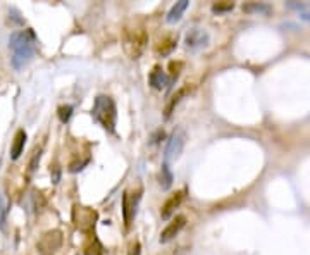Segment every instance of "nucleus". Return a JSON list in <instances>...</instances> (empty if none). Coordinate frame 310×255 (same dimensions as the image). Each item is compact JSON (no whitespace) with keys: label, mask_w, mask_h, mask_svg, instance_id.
Instances as JSON below:
<instances>
[{"label":"nucleus","mask_w":310,"mask_h":255,"mask_svg":"<svg viewBox=\"0 0 310 255\" xmlns=\"http://www.w3.org/2000/svg\"><path fill=\"white\" fill-rule=\"evenodd\" d=\"M148 81H150L152 88H155V90H164V88H166L167 84L171 83V81H169V78H167V74L162 71V67H160V66H155L154 69H152Z\"/></svg>","instance_id":"obj_11"},{"label":"nucleus","mask_w":310,"mask_h":255,"mask_svg":"<svg viewBox=\"0 0 310 255\" xmlns=\"http://www.w3.org/2000/svg\"><path fill=\"white\" fill-rule=\"evenodd\" d=\"M7 212H9L7 202L4 198L2 192H0V231H6L7 229Z\"/></svg>","instance_id":"obj_16"},{"label":"nucleus","mask_w":310,"mask_h":255,"mask_svg":"<svg viewBox=\"0 0 310 255\" xmlns=\"http://www.w3.org/2000/svg\"><path fill=\"white\" fill-rule=\"evenodd\" d=\"M138 200H140V193H135V195H131L130 192L123 193V216H124V224H126V228H130L131 219L135 217Z\"/></svg>","instance_id":"obj_7"},{"label":"nucleus","mask_w":310,"mask_h":255,"mask_svg":"<svg viewBox=\"0 0 310 255\" xmlns=\"http://www.w3.org/2000/svg\"><path fill=\"white\" fill-rule=\"evenodd\" d=\"M71 114H72V105H62V107H59V119L62 123H67L71 119Z\"/></svg>","instance_id":"obj_18"},{"label":"nucleus","mask_w":310,"mask_h":255,"mask_svg":"<svg viewBox=\"0 0 310 255\" xmlns=\"http://www.w3.org/2000/svg\"><path fill=\"white\" fill-rule=\"evenodd\" d=\"M184 141H186V136H184V131H181V129H176V131L171 135V138H169V141H167L166 155H164V162L169 164V162H172V160L178 159L181 153H183Z\"/></svg>","instance_id":"obj_4"},{"label":"nucleus","mask_w":310,"mask_h":255,"mask_svg":"<svg viewBox=\"0 0 310 255\" xmlns=\"http://www.w3.org/2000/svg\"><path fill=\"white\" fill-rule=\"evenodd\" d=\"M184 224H186V217H184V216H176L174 219H172L166 226V229L160 233V238H159L160 243H167V241H171L172 238L178 236L181 229L184 228Z\"/></svg>","instance_id":"obj_8"},{"label":"nucleus","mask_w":310,"mask_h":255,"mask_svg":"<svg viewBox=\"0 0 310 255\" xmlns=\"http://www.w3.org/2000/svg\"><path fill=\"white\" fill-rule=\"evenodd\" d=\"M176 42H178V38H174V36H167V38L160 40L159 45L155 47L157 54H162V55L169 54V52H171L172 48L176 47Z\"/></svg>","instance_id":"obj_14"},{"label":"nucleus","mask_w":310,"mask_h":255,"mask_svg":"<svg viewBox=\"0 0 310 255\" xmlns=\"http://www.w3.org/2000/svg\"><path fill=\"white\" fill-rule=\"evenodd\" d=\"M91 116H93V119L104 129H107L109 133H114L118 112H116V104L111 97H107V95L96 97L93 109H91Z\"/></svg>","instance_id":"obj_2"},{"label":"nucleus","mask_w":310,"mask_h":255,"mask_svg":"<svg viewBox=\"0 0 310 255\" xmlns=\"http://www.w3.org/2000/svg\"><path fill=\"white\" fill-rule=\"evenodd\" d=\"M183 198H184V190H181V192H176L174 195H171V198H167V202L162 205V210H160V214H162L164 219H169V217L174 214V210L181 205Z\"/></svg>","instance_id":"obj_10"},{"label":"nucleus","mask_w":310,"mask_h":255,"mask_svg":"<svg viewBox=\"0 0 310 255\" xmlns=\"http://www.w3.org/2000/svg\"><path fill=\"white\" fill-rule=\"evenodd\" d=\"M72 217H74V221H76V226H78L79 229H83V231H86V229H91L95 226L96 214L86 207H78V205H76L74 212H72Z\"/></svg>","instance_id":"obj_6"},{"label":"nucleus","mask_w":310,"mask_h":255,"mask_svg":"<svg viewBox=\"0 0 310 255\" xmlns=\"http://www.w3.org/2000/svg\"><path fill=\"white\" fill-rule=\"evenodd\" d=\"M60 245H62V233L55 229V231H48L47 234H43L42 241L38 243V248L42 255H52L55 250L60 248Z\"/></svg>","instance_id":"obj_5"},{"label":"nucleus","mask_w":310,"mask_h":255,"mask_svg":"<svg viewBox=\"0 0 310 255\" xmlns=\"http://www.w3.org/2000/svg\"><path fill=\"white\" fill-rule=\"evenodd\" d=\"M176 67H183V64L181 62H171V69H176ZM178 74H179V71H172V79H176L178 78Z\"/></svg>","instance_id":"obj_22"},{"label":"nucleus","mask_w":310,"mask_h":255,"mask_svg":"<svg viewBox=\"0 0 310 255\" xmlns=\"http://www.w3.org/2000/svg\"><path fill=\"white\" fill-rule=\"evenodd\" d=\"M24 143H26V131L24 129H18L14 136V141H12V147H11V157L14 160H18L21 157V153L24 150Z\"/></svg>","instance_id":"obj_12"},{"label":"nucleus","mask_w":310,"mask_h":255,"mask_svg":"<svg viewBox=\"0 0 310 255\" xmlns=\"http://www.w3.org/2000/svg\"><path fill=\"white\" fill-rule=\"evenodd\" d=\"M148 43V35L147 30L142 24H133V26H126L123 33V45L126 54L131 59H138L143 54L145 47Z\"/></svg>","instance_id":"obj_3"},{"label":"nucleus","mask_w":310,"mask_h":255,"mask_svg":"<svg viewBox=\"0 0 310 255\" xmlns=\"http://www.w3.org/2000/svg\"><path fill=\"white\" fill-rule=\"evenodd\" d=\"M160 185H162L164 190H167L172 185V173L169 169V164L166 162L162 164V171H160Z\"/></svg>","instance_id":"obj_17"},{"label":"nucleus","mask_w":310,"mask_h":255,"mask_svg":"<svg viewBox=\"0 0 310 255\" xmlns=\"http://www.w3.org/2000/svg\"><path fill=\"white\" fill-rule=\"evenodd\" d=\"M9 47L12 50V67L18 71L24 69L35 57V40L31 31H16L9 38Z\"/></svg>","instance_id":"obj_1"},{"label":"nucleus","mask_w":310,"mask_h":255,"mask_svg":"<svg viewBox=\"0 0 310 255\" xmlns=\"http://www.w3.org/2000/svg\"><path fill=\"white\" fill-rule=\"evenodd\" d=\"M233 7H235V4H233V2H217V4H214V6H212V11L219 14V12H228V11H231Z\"/></svg>","instance_id":"obj_19"},{"label":"nucleus","mask_w":310,"mask_h":255,"mask_svg":"<svg viewBox=\"0 0 310 255\" xmlns=\"http://www.w3.org/2000/svg\"><path fill=\"white\" fill-rule=\"evenodd\" d=\"M209 40H211V36H209L207 31L200 30V28H193L186 33L184 43H186L188 48H202L209 45Z\"/></svg>","instance_id":"obj_9"},{"label":"nucleus","mask_w":310,"mask_h":255,"mask_svg":"<svg viewBox=\"0 0 310 255\" xmlns=\"http://www.w3.org/2000/svg\"><path fill=\"white\" fill-rule=\"evenodd\" d=\"M128 255H142V245H140V241H136V243L131 245L130 252H128Z\"/></svg>","instance_id":"obj_20"},{"label":"nucleus","mask_w":310,"mask_h":255,"mask_svg":"<svg viewBox=\"0 0 310 255\" xmlns=\"http://www.w3.org/2000/svg\"><path fill=\"white\" fill-rule=\"evenodd\" d=\"M188 6H190L188 0H179V2H176L167 14V23H178L179 19L183 18V12L188 9Z\"/></svg>","instance_id":"obj_13"},{"label":"nucleus","mask_w":310,"mask_h":255,"mask_svg":"<svg viewBox=\"0 0 310 255\" xmlns=\"http://www.w3.org/2000/svg\"><path fill=\"white\" fill-rule=\"evenodd\" d=\"M40 155H42V150H36L33 159H31V162H30V171H35L36 169V162H40Z\"/></svg>","instance_id":"obj_21"},{"label":"nucleus","mask_w":310,"mask_h":255,"mask_svg":"<svg viewBox=\"0 0 310 255\" xmlns=\"http://www.w3.org/2000/svg\"><path fill=\"white\" fill-rule=\"evenodd\" d=\"M188 92H190V88H181V90H179L178 93H176V95H172V97H171V102H169V104H167V107H166V119H169V117H171L172 111H174V107L179 104V100L183 99V97L186 95Z\"/></svg>","instance_id":"obj_15"}]
</instances>
